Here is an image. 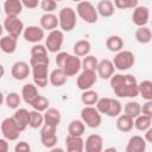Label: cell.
<instances>
[{
	"label": "cell",
	"instance_id": "6da1fadb",
	"mask_svg": "<svg viewBox=\"0 0 152 152\" xmlns=\"http://www.w3.org/2000/svg\"><path fill=\"white\" fill-rule=\"evenodd\" d=\"M109 83L118 97L133 99L139 95V82L132 74H114Z\"/></svg>",
	"mask_w": 152,
	"mask_h": 152
},
{
	"label": "cell",
	"instance_id": "7a4b0ae2",
	"mask_svg": "<svg viewBox=\"0 0 152 152\" xmlns=\"http://www.w3.org/2000/svg\"><path fill=\"white\" fill-rule=\"evenodd\" d=\"M77 15L87 24H95L99 19V13L96 7L90 1H81L76 6Z\"/></svg>",
	"mask_w": 152,
	"mask_h": 152
},
{
	"label": "cell",
	"instance_id": "3957f363",
	"mask_svg": "<svg viewBox=\"0 0 152 152\" xmlns=\"http://www.w3.org/2000/svg\"><path fill=\"white\" fill-rule=\"evenodd\" d=\"M59 27L63 32H70L76 27V11L71 7H63L58 13Z\"/></svg>",
	"mask_w": 152,
	"mask_h": 152
},
{
	"label": "cell",
	"instance_id": "277c9868",
	"mask_svg": "<svg viewBox=\"0 0 152 152\" xmlns=\"http://www.w3.org/2000/svg\"><path fill=\"white\" fill-rule=\"evenodd\" d=\"M102 114L95 106H84L81 109V120L89 128H97L102 122Z\"/></svg>",
	"mask_w": 152,
	"mask_h": 152
},
{
	"label": "cell",
	"instance_id": "5b68a950",
	"mask_svg": "<svg viewBox=\"0 0 152 152\" xmlns=\"http://www.w3.org/2000/svg\"><path fill=\"white\" fill-rule=\"evenodd\" d=\"M113 64H114V68L119 71H125V70H128L131 69L134 63H135V56L132 51H128V50H122L120 52H118L114 58H113Z\"/></svg>",
	"mask_w": 152,
	"mask_h": 152
},
{
	"label": "cell",
	"instance_id": "8992f818",
	"mask_svg": "<svg viewBox=\"0 0 152 152\" xmlns=\"http://www.w3.org/2000/svg\"><path fill=\"white\" fill-rule=\"evenodd\" d=\"M20 133H21V129L18 126V124L15 122L13 116H10V118H6L2 120V122H1L2 138H5L8 141H14L19 138Z\"/></svg>",
	"mask_w": 152,
	"mask_h": 152
},
{
	"label": "cell",
	"instance_id": "52a82bcc",
	"mask_svg": "<svg viewBox=\"0 0 152 152\" xmlns=\"http://www.w3.org/2000/svg\"><path fill=\"white\" fill-rule=\"evenodd\" d=\"M31 74L33 78V83L38 88H44L49 82V64H36L31 65Z\"/></svg>",
	"mask_w": 152,
	"mask_h": 152
},
{
	"label": "cell",
	"instance_id": "ba28073f",
	"mask_svg": "<svg viewBox=\"0 0 152 152\" xmlns=\"http://www.w3.org/2000/svg\"><path fill=\"white\" fill-rule=\"evenodd\" d=\"M4 28L8 36L18 39L24 33L25 26L19 17H6L4 19Z\"/></svg>",
	"mask_w": 152,
	"mask_h": 152
},
{
	"label": "cell",
	"instance_id": "9c48e42d",
	"mask_svg": "<svg viewBox=\"0 0 152 152\" xmlns=\"http://www.w3.org/2000/svg\"><path fill=\"white\" fill-rule=\"evenodd\" d=\"M64 42V32L62 30H53L51 32H49L48 37L45 38V46L48 49V51L52 52V53H58L59 50L62 49Z\"/></svg>",
	"mask_w": 152,
	"mask_h": 152
},
{
	"label": "cell",
	"instance_id": "30bf717a",
	"mask_svg": "<svg viewBox=\"0 0 152 152\" xmlns=\"http://www.w3.org/2000/svg\"><path fill=\"white\" fill-rule=\"evenodd\" d=\"M97 74L96 71H91V70H82L76 80V86L80 90L86 91V90H90L91 87L96 83L97 81Z\"/></svg>",
	"mask_w": 152,
	"mask_h": 152
},
{
	"label": "cell",
	"instance_id": "8fae6325",
	"mask_svg": "<svg viewBox=\"0 0 152 152\" xmlns=\"http://www.w3.org/2000/svg\"><path fill=\"white\" fill-rule=\"evenodd\" d=\"M31 57H30V65L36 64H50V59L48 56V49L45 45L34 44L31 48Z\"/></svg>",
	"mask_w": 152,
	"mask_h": 152
},
{
	"label": "cell",
	"instance_id": "7c38bea8",
	"mask_svg": "<svg viewBox=\"0 0 152 152\" xmlns=\"http://www.w3.org/2000/svg\"><path fill=\"white\" fill-rule=\"evenodd\" d=\"M39 135H40V142L43 144L44 147H48V148L56 147V144L58 141V138H57V127L44 125L40 128Z\"/></svg>",
	"mask_w": 152,
	"mask_h": 152
},
{
	"label": "cell",
	"instance_id": "4fadbf2b",
	"mask_svg": "<svg viewBox=\"0 0 152 152\" xmlns=\"http://www.w3.org/2000/svg\"><path fill=\"white\" fill-rule=\"evenodd\" d=\"M61 69L65 72V75L68 77L76 76L77 74H80V71L82 69V59L75 55H69Z\"/></svg>",
	"mask_w": 152,
	"mask_h": 152
},
{
	"label": "cell",
	"instance_id": "5bb4252c",
	"mask_svg": "<svg viewBox=\"0 0 152 152\" xmlns=\"http://www.w3.org/2000/svg\"><path fill=\"white\" fill-rule=\"evenodd\" d=\"M23 37L26 42L32 43V44H39V42H42L45 38V31L37 25H30L27 27H25Z\"/></svg>",
	"mask_w": 152,
	"mask_h": 152
},
{
	"label": "cell",
	"instance_id": "9a60e30c",
	"mask_svg": "<svg viewBox=\"0 0 152 152\" xmlns=\"http://www.w3.org/2000/svg\"><path fill=\"white\" fill-rule=\"evenodd\" d=\"M31 65L24 61H17L11 68V75L17 81H24L31 74Z\"/></svg>",
	"mask_w": 152,
	"mask_h": 152
},
{
	"label": "cell",
	"instance_id": "2e32d148",
	"mask_svg": "<svg viewBox=\"0 0 152 152\" xmlns=\"http://www.w3.org/2000/svg\"><path fill=\"white\" fill-rule=\"evenodd\" d=\"M150 19V10L146 6H141L139 5L138 7H135L133 10L132 13V21L134 25H137L138 27H144L147 25Z\"/></svg>",
	"mask_w": 152,
	"mask_h": 152
},
{
	"label": "cell",
	"instance_id": "e0dca14e",
	"mask_svg": "<svg viewBox=\"0 0 152 152\" xmlns=\"http://www.w3.org/2000/svg\"><path fill=\"white\" fill-rule=\"evenodd\" d=\"M115 72V68H114V64L110 59H101L99 62V65H97V69H96V74L102 80H110L113 77Z\"/></svg>",
	"mask_w": 152,
	"mask_h": 152
},
{
	"label": "cell",
	"instance_id": "ac0fdd59",
	"mask_svg": "<svg viewBox=\"0 0 152 152\" xmlns=\"http://www.w3.org/2000/svg\"><path fill=\"white\" fill-rule=\"evenodd\" d=\"M86 152H103V139L99 134H90L84 140Z\"/></svg>",
	"mask_w": 152,
	"mask_h": 152
},
{
	"label": "cell",
	"instance_id": "d6986e66",
	"mask_svg": "<svg viewBox=\"0 0 152 152\" xmlns=\"http://www.w3.org/2000/svg\"><path fill=\"white\" fill-rule=\"evenodd\" d=\"M40 27L44 31H53L57 30V26H59L58 17L55 13H44L39 19Z\"/></svg>",
	"mask_w": 152,
	"mask_h": 152
},
{
	"label": "cell",
	"instance_id": "ffe728a7",
	"mask_svg": "<svg viewBox=\"0 0 152 152\" xmlns=\"http://www.w3.org/2000/svg\"><path fill=\"white\" fill-rule=\"evenodd\" d=\"M40 94L38 93V87L34 83H26L21 88V97L23 101L27 104H32V102L39 96Z\"/></svg>",
	"mask_w": 152,
	"mask_h": 152
},
{
	"label": "cell",
	"instance_id": "44dd1931",
	"mask_svg": "<svg viewBox=\"0 0 152 152\" xmlns=\"http://www.w3.org/2000/svg\"><path fill=\"white\" fill-rule=\"evenodd\" d=\"M146 140L141 135H133L128 139L126 145V152H145L146 151Z\"/></svg>",
	"mask_w": 152,
	"mask_h": 152
},
{
	"label": "cell",
	"instance_id": "7402d4cb",
	"mask_svg": "<svg viewBox=\"0 0 152 152\" xmlns=\"http://www.w3.org/2000/svg\"><path fill=\"white\" fill-rule=\"evenodd\" d=\"M23 7L24 6L20 0H6L4 2V11L6 17H19Z\"/></svg>",
	"mask_w": 152,
	"mask_h": 152
},
{
	"label": "cell",
	"instance_id": "603a6c76",
	"mask_svg": "<svg viewBox=\"0 0 152 152\" xmlns=\"http://www.w3.org/2000/svg\"><path fill=\"white\" fill-rule=\"evenodd\" d=\"M13 118L15 120V122L18 124V126L20 127L21 132H24L30 124V112L26 108H18L15 109Z\"/></svg>",
	"mask_w": 152,
	"mask_h": 152
},
{
	"label": "cell",
	"instance_id": "cb8c5ba5",
	"mask_svg": "<svg viewBox=\"0 0 152 152\" xmlns=\"http://www.w3.org/2000/svg\"><path fill=\"white\" fill-rule=\"evenodd\" d=\"M66 152H83L84 151V140L82 137H71L65 138Z\"/></svg>",
	"mask_w": 152,
	"mask_h": 152
},
{
	"label": "cell",
	"instance_id": "d4e9b609",
	"mask_svg": "<svg viewBox=\"0 0 152 152\" xmlns=\"http://www.w3.org/2000/svg\"><path fill=\"white\" fill-rule=\"evenodd\" d=\"M61 120L62 115L57 108H49L46 112H44V125L57 127L61 124Z\"/></svg>",
	"mask_w": 152,
	"mask_h": 152
},
{
	"label": "cell",
	"instance_id": "484cf974",
	"mask_svg": "<svg viewBox=\"0 0 152 152\" xmlns=\"http://www.w3.org/2000/svg\"><path fill=\"white\" fill-rule=\"evenodd\" d=\"M96 10H97L99 15H101L103 18H109L114 14L115 6H114V2L110 0H101L97 2Z\"/></svg>",
	"mask_w": 152,
	"mask_h": 152
},
{
	"label": "cell",
	"instance_id": "4316f807",
	"mask_svg": "<svg viewBox=\"0 0 152 152\" xmlns=\"http://www.w3.org/2000/svg\"><path fill=\"white\" fill-rule=\"evenodd\" d=\"M116 128L122 132V133H128L133 129L134 127V119L126 115V114H121L120 116H118L116 119Z\"/></svg>",
	"mask_w": 152,
	"mask_h": 152
},
{
	"label": "cell",
	"instance_id": "83f0119b",
	"mask_svg": "<svg viewBox=\"0 0 152 152\" xmlns=\"http://www.w3.org/2000/svg\"><path fill=\"white\" fill-rule=\"evenodd\" d=\"M90 50H91V45H90L89 40H87V39H80L72 46L74 55L77 56V57H86V56H88Z\"/></svg>",
	"mask_w": 152,
	"mask_h": 152
},
{
	"label": "cell",
	"instance_id": "f1b7e54d",
	"mask_svg": "<svg viewBox=\"0 0 152 152\" xmlns=\"http://www.w3.org/2000/svg\"><path fill=\"white\" fill-rule=\"evenodd\" d=\"M68 80V76L65 75V72L61 69V68H56L50 72V77H49V82L53 86V87H62L65 84Z\"/></svg>",
	"mask_w": 152,
	"mask_h": 152
},
{
	"label": "cell",
	"instance_id": "f546056e",
	"mask_svg": "<svg viewBox=\"0 0 152 152\" xmlns=\"http://www.w3.org/2000/svg\"><path fill=\"white\" fill-rule=\"evenodd\" d=\"M86 132V125L84 122L80 119H75V120H71L68 125V135H71V137H82Z\"/></svg>",
	"mask_w": 152,
	"mask_h": 152
},
{
	"label": "cell",
	"instance_id": "4dcf8cb0",
	"mask_svg": "<svg viewBox=\"0 0 152 152\" xmlns=\"http://www.w3.org/2000/svg\"><path fill=\"white\" fill-rule=\"evenodd\" d=\"M106 46L110 52H120L124 49V39L120 36H109L106 39Z\"/></svg>",
	"mask_w": 152,
	"mask_h": 152
},
{
	"label": "cell",
	"instance_id": "1f68e13d",
	"mask_svg": "<svg viewBox=\"0 0 152 152\" xmlns=\"http://www.w3.org/2000/svg\"><path fill=\"white\" fill-rule=\"evenodd\" d=\"M0 48L5 53H13L17 50V38L11 36H2L0 39Z\"/></svg>",
	"mask_w": 152,
	"mask_h": 152
},
{
	"label": "cell",
	"instance_id": "d6a6232c",
	"mask_svg": "<svg viewBox=\"0 0 152 152\" xmlns=\"http://www.w3.org/2000/svg\"><path fill=\"white\" fill-rule=\"evenodd\" d=\"M124 114L133 119H137L139 115H141V104L138 101H128L124 106Z\"/></svg>",
	"mask_w": 152,
	"mask_h": 152
},
{
	"label": "cell",
	"instance_id": "836d02e7",
	"mask_svg": "<svg viewBox=\"0 0 152 152\" xmlns=\"http://www.w3.org/2000/svg\"><path fill=\"white\" fill-rule=\"evenodd\" d=\"M134 37H135L138 43H140V44H148L152 40V31L147 26L138 27L135 30Z\"/></svg>",
	"mask_w": 152,
	"mask_h": 152
},
{
	"label": "cell",
	"instance_id": "e575fe53",
	"mask_svg": "<svg viewBox=\"0 0 152 152\" xmlns=\"http://www.w3.org/2000/svg\"><path fill=\"white\" fill-rule=\"evenodd\" d=\"M139 95L146 101H152V81L144 80L139 82Z\"/></svg>",
	"mask_w": 152,
	"mask_h": 152
},
{
	"label": "cell",
	"instance_id": "d590c367",
	"mask_svg": "<svg viewBox=\"0 0 152 152\" xmlns=\"http://www.w3.org/2000/svg\"><path fill=\"white\" fill-rule=\"evenodd\" d=\"M99 94L97 91L95 90H86V91H82V95H81V101L84 106H95L99 101Z\"/></svg>",
	"mask_w": 152,
	"mask_h": 152
},
{
	"label": "cell",
	"instance_id": "8d00e7d4",
	"mask_svg": "<svg viewBox=\"0 0 152 152\" xmlns=\"http://www.w3.org/2000/svg\"><path fill=\"white\" fill-rule=\"evenodd\" d=\"M21 100H23L21 95H19L15 91H11L5 96V103L10 109H18Z\"/></svg>",
	"mask_w": 152,
	"mask_h": 152
},
{
	"label": "cell",
	"instance_id": "74e56055",
	"mask_svg": "<svg viewBox=\"0 0 152 152\" xmlns=\"http://www.w3.org/2000/svg\"><path fill=\"white\" fill-rule=\"evenodd\" d=\"M43 126H44V114H42L40 112H37V110H31L28 127L37 129V128H42Z\"/></svg>",
	"mask_w": 152,
	"mask_h": 152
},
{
	"label": "cell",
	"instance_id": "f35d334b",
	"mask_svg": "<svg viewBox=\"0 0 152 152\" xmlns=\"http://www.w3.org/2000/svg\"><path fill=\"white\" fill-rule=\"evenodd\" d=\"M151 125H152V119L144 114H141L137 119H134V127L139 132H146L150 127H152Z\"/></svg>",
	"mask_w": 152,
	"mask_h": 152
},
{
	"label": "cell",
	"instance_id": "ab89813d",
	"mask_svg": "<svg viewBox=\"0 0 152 152\" xmlns=\"http://www.w3.org/2000/svg\"><path fill=\"white\" fill-rule=\"evenodd\" d=\"M49 104H50V101L48 97L43 96V95H39L31 104V107L33 108V110H37V112H46L49 109Z\"/></svg>",
	"mask_w": 152,
	"mask_h": 152
},
{
	"label": "cell",
	"instance_id": "60d3db41",
	"mask_svg": "<svg viewBox=\"0 0 152 152\" xmlns=\"http://www.w3.org/2000/svg\"><path fill=\"white\" fill-rule=\"evenodd\" d=\"M97 58L93 55H88L86 57H83L82 59V70H91V71H96L97 65H99Z\"/></svg>",
	"mask_w": 152,
	"mask_h": 152
},
{
	"label": "cell",
	"instance_id": "b9f144b4",
	"mask_svg": "<svg viewBox=\"0 0 152 152\" xmlns=\"http://www.w3.org/2000/svg\"><path fill=\"white\" fill-rule=\"evenodd\" d=\"M121 112H122V104L119 100L116 99H112L110 101V106H109V109H108V113H107V116L109 118H118L121 115Z\"/></svg>",
	"mask_w": 152,
	"mask_h": 152
},
{
	"label": "cell",
	"instance_id": "7bdbcfd3",
	"mask_svg": "<svg viewBox=\"0 0 152 152\" xmlns=\"http://www.w3.org/2000/svg\"><path fill=\"white\" fill-rule=\"evenodd\" d=\"M114 6L119 10H129L139 6L138 0H114Z\"/></svg>",
	"mask_w": 152,
	"mask_h": 152
},
{
	"label": "cell",
	"instance_id": "ee69618b",
	"mask_svg": "<svg viewBox=\"0 0 152 152\" xmlns=\"http://www.w3.org/2000/svg\"><path fill=\"white\" fill-rule=\"evenodd\" d=\"M110 101H112L110 97H101V99H99V101H97V103L95 104V107H96V109H97L101 114L107 115L108 109H109V106H110Z\"/></svg>",
	"mask_w": 152,
	"mask_h": 152
},
{
	"label": "cell",
	"instance_id": "f6af8a7d",
	"mask_svg": "<svg viewBox=\"0 0 152 152\" xmlns=\"http://www.w3.org/2000/svg\"><path fill=\"white\" fill-rule=\"evenodd\" d=\"M56 7H57V2L55 0H42L40 1V8L44 11V13H53Z\"/></svg>",
	"mask_w": 152,
	"mask_h": 152
},
{
	"label": "cell",
	"instance_id": "bcb514c9",
	"mask_svg": "<svg viewBox=\"0 0 152 152\" xmlns=\"http://www.w3.org/2000/svg\"><path fill=\"white\" fill-rule=\"evenodd\" d=\"M14 152H32V150L27 141H19L14 146Z\"/></svg>",
	"mask_w": 152,
	"mask_h": 152
},
{
	"label": "cell",
	"instance_id": "7dc6e473",
	"mask_svg": "<svg viewBox=\"0 0 152 152\" xmlns=\"http://www.w3.org/2000/svg\"><path fill=\"white\" fill-rule=\"evenodd\" d=\"M69 55H70V53H69V52H65V51H59V52L57 53V56H56V58H55V62H56V64H57L58 68H62V66H63V64H64V62L66 61V58H68Z\"/></svg>",
	"mask_w": 152,
	"mask_h": 152
},
{
	"label": "cell",
	"instance_id": "c3c4849f",
	"mask_svg": "<svg viewBox=\"0 0 152 152\" xmlns=\"http://www.w3.org/2000/svg\"><path fill=\"white\" fill-rule=\"evenodd\" d=\"M141 114L150 116L152 119V101H146L142 106H141Z\"/></svg>",
	"mask_w": 152,
	"mask_h": 152
},
{
	"label": "cell",
	"instance_id": "681fc988",
	"mask_svg": "<svg viewBox=\"0 0 152 152\" xmlns=\"http://www.w3.org/2000/svg\"><path fill=\"white\" fill-rule=\"evenodd\" d=\"M21 2H23V6L28 10H33L38 6H40V2L38 0H23Z\"/></svg>",
	"mask_w": 152,
	"mask_h": 152
},
{
	"label": "cell",
	"instance_id": "f907efd6",
	"mask_svg": "<svg viewBox=\"0 0 152 152\" xmlns=\"http://www.w3.org/2000/svg\"><path fill=\"white\" fill-rule=\"evenodd\" d=\"M10 150V144L8 140H6L5 138L0 139V152H8Z\"/></svg>",
	"mask_w": 152,
	"mask_h": 152
},
{
	"label": "cell",
	"instance_id": "816d5d0a",
	"mask_svg": "<svg viewBox=\"0 0 152 152\" xmlns=\"http://www.w3.org/2000/svg\"><path fill=\"white\" fill-rule=\"evenodd\" d=\"M144 138H145V140H146L147 142H151V144H152V127H150V128L145 132Z\"/></svg>",
	"mask_w": 152,
	"mask_h": 152
},
{
	"label": "cell",
	"instance_id": "f5cc1de1",
	"mask_svg": "<svg viewBox=\"0 0 152 152\" xmlns=\"http://www.w3.org/2000/svg\"><path fill=\"white\" fill-rule=\"evenodd\" d=\"M103 152H118V150H116V147H114V146H110V147H107V148H104V150H103Z\"/></svg>",
	"mask_w": 152,
	"mask_h": 152
},
{
	"label": "cell",
	"instance_id": "db71d44e",
	"mask_svg": "<svg viewBox=\"0 0 152 152\" xmlns=\"http://www.w3.org/2000/svg\"><path fill=\"white\" fill-rule=\"evenodd\" d=\"M50 152H65L62 147H52V148H50Z\"/></svg>",
	"mask_w": 152,
	"mask_h": 152
}]
</instances>
